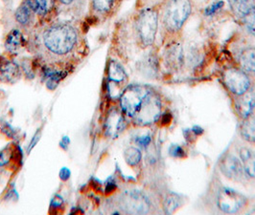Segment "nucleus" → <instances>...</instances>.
Listing matches in <instances>:
<instances>
[{"label":"nucleus","instance_id":"6","mask_svg":"<svg viewBox=\"0 0 255 215\" xmlns=\"http://www.w3.org/2000/svg\"><path fill=\"white\" fill-rule=\"evenodd\" d=\"M118 205L122 212L128 215H146L150 212V201L139 190H126L121 193Z\"/></svg>","mask_w":255,"mask_h":215},{"label":"nucleus","instance_id":"4","mask_svg":"<svg viewBox=\"0 0 255 215\" xmlns=\"http://www.w3.org/2000/svg\"><path fill=\"white\" fill-rule=\"evenodd\" d=\"M128 75L123 65L115 60H111L106 69L105 92L110 100H119L124 89L128 86Z\"/></svg>","mask_w":255,"mask_h":215},{"label":"nucleus","instance_id":"12","mask_svg":"<svg viewBox=\"0 0 255 215\" xmlns=\"http://www.w3.org/2000/svg\"><path fill=\"white\" fill-rule=\"evenodd\" d=\"M125 117L121 108L112 107L106 117L104 131L107 137L115 139L125 128Z\"/></svg>","mask_w":255,"mask_h":215},{"label":"nucleus","instance_id":"14","mask_svg":"<svg viewBox=\"0 0 255 215\" xmlns=\"http://www.w3.org/2000/svg\"><path fill=\"white\" fill-rule=\"evenodd\" d=\"M28 47V38H26L23 30L13 28L7 34L4 39V48L6 54L14 57Z\"/></svg>","mask_w":255,"mask_h":215},{"label":"nucleus","instance_id":"9","mask_svg":"<svg viewBox=\"0 0 255 215\" xmlns=\"http://www.w3.org/2000/svg\"><path fill=\"white\" fill-rule=\"evenodd\" d=\"M224 83L233 95L241 96L250 90L251 80L247 72L239 68H230L224 72Z\"/></svg>","mask_w":255,"mask_h":215},{"label":"nucleus","instance_id":"17","mask_svg":"<svg viewBox=\"0 0 255 215\" xmlns=\"http://www.w3.org/2000/svg\"><path fill=\"white\" fill-rule=\"evenodd\" d=\"M255 108V92L249 90L241 96H238V100L236 101V109L243 118H246L251 114Z\"/></svg>","mask_w":255,"mask_h":215},{"label":"nucleus","instance_id":"11","mask_svg":"<svg viewBox=\"0 0 255 215\" xmlns=\"http://www.w3.org/2000/svg\"><path fill=\"white\" fill-rule=\"evenodd\" d=\"M22 76L21 66L13 60V57L8 54L0 55V84L13 85Z\"/></svg>","mask_w":255,"mask_h":215},{"label":"nucleus","instance_id":"24","mask_svg":"<svg viewBox=\"0 0 255 215\" xmlns=\"http://www.w3.org/2000/svg\"><path fill=\"white\" fill-rule=\"evenodd\" d=\"M180 205V199H179V195L172 193L170 194L164 201V210L167 215H171L173 213H175L179 208Z\"/></svg>","mask_w":255,"mask_h":215},{"label":"nucleus","instance_id":"28","mask_svg":"<svg viewBox=\"0 0 255 215\" xmlns=\"http://www.w3.org/2000/svg\"><path fill=\"white\" fill-rule=\"evenodd\" d=\"M76 0H58V4L63 7H70L75 3Z\"/></svg>","mask_w":255,"mask_h":215},{"label":"nucleus","instance_id":"19","mask_svg":"<svg viewBox=\"0 0 255 215\" xmlns=\"http://www.w3.org/2000/svg\"><path fill=\"white\" fill-rule=\"evenodd\" d=\"M232 13L241 18L255 7V0H228Z\"/></svg>","mask_w":255,"mask_h":215},{"label":"nucleus","instance_id":"16","mask_svg":"<svg viewBox=\"0 0 255 215\" xmlns=\"http://www.w3.org/2000/svg\"><path fill=\"white\" fill-rule=\"evenodd\" d=\"M14 20L23 31L31 32L38 27V16L25 3L21 2L14 12Z\"/></svg>","mask_w":255,"mask_h":215},{"label":"nucleus","instance_id":"27","mask_svg":"<svg viewBox=\"0 0 255 215\" xmlns=\"http://www.w3.org/2000/svg\"><path fill=\"white\" fill-rule=\"evenodd\" d=\"M151 142V138L149 135L146 136H142L137 139V143L140 144L141 146H147Z\"/></svg>","mask_w":255,"mask_h":215},{"label":"nucleus","instance_id":"18","mask_svg":"<svg viewBox=\"0 0 255 215\" xmlns=\"http://www.w3.org/2000/svg\"><path fill=\"white\" fill-rule=\"evenodd\" d=\"M166 64L172 69H179L183 62L182 49L178 44L170 46L165 53Z\"/></svg>","mask_w":255,"mask_h":215},{"label":"nucleus","instance_id":"1","mask_svg":"<svg viewBox=\"0 0 255 215\" xmlns=\"http://www.w3.org/2000/svg\"><path fill=\"white\" fill-rule=\"evenodd\" d=\"M29 52L34 62L71 74L89 55V45L84 31L72 21H56L36 27L28 37Z\"/></svg>","mask_w":255,"mask_h":215},{"label":"nucleus","instance_id":"26","mask_svg":"<svg viewBox=\"0 0 255 215\" xmlns=\"http://www.w3.org/2000/svg\"><path fill=\"white\" fill-rule=\"evenodd\" d=\"M224 1H217L215 3H213L211 6H209L206 10H205V14L206 15H211L218 12L221 8H223L224 6Z\"/></svg>","mask_w":255,"mask_h":215},{"label":"nucleus","instance_id":"23","mask_svg":"<svg viewBox=\"0 0 255 215\" xmlns=\"http://www.w3.org/2000/svg\"><path fill=\"white\" fill-rule=\"evenodd\" d=\"M124 158L126 163L129 166H135L140 163L142 155L138 148L130 146V147H128L124 152Z\"/></svg>","mask_w":255,"mask_h":215},{"label":"nucleus","instance_id":"8","mask_svg":"<svg viewBox=\"0 0 255 215\" xmlns=\"http://www.w3.org/2000/svg\"><path fill=\"white\" fill-rule=\"evenodd\" d=\"M38 16V25L55 20L59 12L58 0H22Z\"/></svg>","mask_w":255,"mask_h":215},{"label":"nucleus","instance_id":"22","mask_svg":"<svg viewBox=\"0 0 255 215\" xmlns=\"http://www.w3.org/2000/svg\"><path fill=\"white\" fill-rule=\"evenodd\" d=\"M240 64L244 71L255 73V47L243 51L240 56Z\"/></svg>","mask_w":255,"mask_h":215},{"label":"nucleus","instance_id":"29","mask_svg":"<svg viewBox=\"0 0 255 215\" xmlns=\"http://www.w3.org/2000/svg\"><path fill=\"white\" fill-rule=\"evenodd\" d=\"M4 2H8V1H10V0H3Z\"/></svg>","mask_w":255,"mask_h":215},{"label":"nucleus","instance_id":"7","mask_svg":"<svg viewBox=\"0 0 255 215\" xmlns=\"http://www.w3.org/2000/svg\"><path fill=\"white\" fill-rule=\"evenodd\" d=\"M149 91L150 88L142 84L128 85L119 98L120 108L123 113L131 119L138 108L141 101Z\"/></svg>","mask_w":255,"mask_h":215},{"label":"nucleus","instance_id":"3","mask_svg":"<svg viewBox=\"0 0 255 215\" xmlns=\"http://www.w3.org/2000/svg\"><path fill=\"white\" fill-rule=\"evenodd\" d=\"M192 12L191 0H167L162 13V23L167 31H179Z\"/></svg>","mask_w":255,"mask_h":215},{"label":"nucleus","instance_id":"21","mask_svg":"<svg viewBox=\"0 0 255 215\" xmlns=\"http://www.w3.org/2000/svg\"><path fill=\"white\" fill-rule=\"evenodd\" d=\"M241 135L243 138L250 142L255 143V111L247 116L241 126Z\"/></svg>","mask_w":255,"mask_h":215},{"label":"nucleus","instance_id":"13","mask_svg":"<svg viewBox=\"0 0 255 215\" xmlns=\"http://www.w3.org/2000/svg\"><path fill=\"white\" fill-rule=\"evenodd\" d=\"M220 168L223 174L233 181L241 182L246 176L242 161L231 154H227L220 162Z\"/></svg>","mask_w":255,"mask_h":215},{"label":"nucleus","instance_id":"25","mask_svg":"<svg viewBox=\"0 0 255 215\" xmlns=\"http://www.w3.org/2000/svg\"><path fill=\"white\" fill-rule=\"evenodd\" d=\"M242 20L248 32L255 37V7L243 17Z\"/></svg>","mask_w":255,"mask_h":215},{"label":"nucleus","instance_id":"5","mask_svg":"<svg viewBox=\"0 0 255 215\" xmlns=\"http://www.w3.org/2000/svg\"><path fill=\"white\" fill-rule=\"evenodd\" d=\"M161 110L162 104L160 97L150 89L141 101L131 120L134 125L138 127H148L158 120L161 114Z\"/></svg>","mask_w":255,"mask_h":215},{"label":"nucleus","instance_id":"10","mask_svg":"<svg viewBox=\"0 0 255 215\" xmlns=\"http://www.w3.org/2000/svg\"><path fill=\"white\" fill-rule=\"evenodd\" d=\"M246 204L247 198L242 193L230 188L222 189L218 194V207L226 214H235L244 208Z\"/></svg>","mask_w":255,"mask_h":215},{"label":"nucleus","instance_id":"2","mask_svg":"<svg viewBox=\"0 0 255 215\" xmlns=\"http://www.w3.org/2000/svg\"><path fill=\"white\" fill-rule=\"evenodd\" d=\"M158 18L157 10L152 7L142 9L136 15L134 31L138 43L142 47L146 48L153 45L157 33Z\"/></svg>","mask_w":255,"mask_h":215},{"label":"nucleus","instance_id":"20","mask_svg":"<svg viewBox=\"0 0 255 215\" xmlns=\"http://www.w3.org/2000/svg\"><path fill=\"white\" fill-rule=\"evenodd\" d=\"M240 157L247 175L255 178V150L244 147L240 150Z\"/></svg>","mask_w":255,"mask_h":215},{"label":"nucleus","instance_id":"15","mask_svg":"<svg viewBox=\"0 0 255 215\" xmlns=\"http://www.w3.org/2000/svg\"><path fill=\"white\" fill-rule=\"evenodd\" d=\"M117 0H90V17L101 22L112 16Z\"/></svg>","mask_w":255,"mask_h":215}]
</instances>
